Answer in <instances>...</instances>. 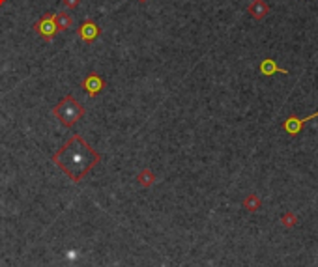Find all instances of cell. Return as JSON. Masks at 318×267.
<instances>
[{"label":"cell","mask_w":318,"mask_h":267,"mask_svg":"<svg viewBox=\"0 0 318 267\" xmlns=\"http://www.w3.org/2000/svg\"><path fill=\"white\" fill-rule=\"evenodd\" d=\"M101 161V155L81 135H71L60 150L53 153V163L73 183H79L94 170Z\"/></svg>","instance_id":"1"},{"label":"cell","mask_w":318,"mask_h":267,"mask_svg":"<svg viewBox=\"0 0 318 267\" xmlns=\"http://www.w3.org/2000/svg\"><path fill=\"white\" fill-rule=\"evenodd\" d=\"M53 116L64 127H73L75 123L81 122L84 116V107L73 96H66L53 107Z\"/></svg>","instance_id":"2"},{"label":"cell","mask_w":318,"mask_h":267,"mask_svg":"<svg viewBox=\"0 0 318 267\" xmlns=\"http://www.w3.org/2000/svg\"><path fill=\"white\" fill-rule=\"evenodd\" d=\"M34 30L36 34L40 36V38H43L45 41L53 40L54 36H56V32H58V28H56V25H54L53 21V14L41 15V19L34 25Z\"/></svg>","instance_id":"3"},{"label":"cell","mask_w":318,"mask_h":267,"mask_svg":"<svg viewBox=\"0 0 318 267\" xmlns=\"http://www.w3.org/2000/svg\"><path fill=\"white\" fill-rule=\"evenodd\" d=\"M103 88H105V81H103V77L99 75V73H90V75H86V79L82 81V90L88 94L90 97H95L99 96L103 92Z\"/></svg>","instance_id":"4"},{"label":"cell","mask_w":318,"mask_h":267,"mask_svg":"<svg viewBox=\"0 0 318 267\" xmlns=\"http://www.w3.org/2000/svg\"><path fill=\"white\" fill-rule=\"evenodd\" d=\"M314 118H318V110L314 112V114H311V116H305V118H298V116H288L286 120H284L283 123V129L290 135V137H296V135H299L301 133V129H303V125L309 120H314Z\"/></svg>","instance_id":"5"},{"label":"cell","mask_w":318,"mask_h":267,"mask_svg":"<svg viewBox=\"0 0 318 267\" xmlns=\"http://www.w3.org/2000/svg\"><path fill=\"white\" fill-rule=\"evenodd\" d=\"M77 34H79V38H81L82 41H86V43H94L99 36H101V28L95 25L94 21H84L81 27H79V30H77Z\"/></svg>","instance_id":"6"},{"label":"cell","mask_w":318,"mask_h":267,"mask_svg":"<svg viewBox=\"0 0 318 267\" xmlns=\"http://www.w3.org/2000/svg\"><path fill=\"white\" fill-rule=\"evenodd\" d=\"M247 14L255 21H262L266 15L270 14V6H268L266 0H253L249 4V8H247Z\"/></svg>","instance_id":"7"},{"label":"cell","mask_w":318,"mask_h":267,"mask_svg":"<svg viewBox=\"0 0 318 267\" xmlns=\"http://www.w3.org/2000/svg\"><path fill=\"white\" fill-rule=\"evenodd\" d=\"M258 71L266 77H271L275 75V73H283V75H288V69H283L277 66V62L273 60V58H264V60L260 62V66H258Z\"/></svg>","instance_id":"8"},{"label":"cell","mask_w":318,"mask_h":267,"mask_svg":"<svg viewBox=\"0 0 318 267\" xmlns=\"http://www.w3.org/2000/svg\"><path fill=\"white\" fill-rule=\"evenodd\" d=\"M53 21L60 32H66V30H69V28L73 27V17L69 15V12H58V14H53Z\"/></svg>","instance_id":"9"},{"label":"cell","mask_w":318,"mask_h":267,"mask_svg":"<svg viewBox=\"0 0 318 267\" xmlns=\"http://www.w3.org/2000/svg\"><path fill=\"white\" fill-rule=\"evenodd\" d=\"M156 181H157L156 174L150 170V168H142V170L137 174V183L141 185V187H144V189L152 187V185L156 183Z\"/></svg>","instance_id":"10"},{"label":"cell","mask_w":318,"mask_h":267,"mask_svg":"<svg viewBox=\"0 0 318 267\" xmlns=\"http://www.w3.org/2000/svg\"><path fill=\"white\" fill-rule=\"evenodd\" d=\"M242 205H244V209H247V211L257 213L258 209H260V205H262V200H260V196H258V194L251 192V194H247V198L242 202Z\"/></svg>","instance_id":"11"},{"label":"cell","mask_w":318,"mask_h":267,"mask_svg":"<svg viewBox=\"0 0 318 267\" xmlns=\"http://www.w3.org/2000/svg\"><path fill=\"white\" fill-rule=\"evenodd\" d=\"M281 224H283L284 228H292V226L298 224V217H296L292 211L283 213V217H281Z\"/></svg>","instance_id":"12"},{"label":"cell","mask_w":318,"mask_h":267,"mask_svg":"<svg viewBox=\"0 0 318 267\" xmlns=\"http://www.w3.org/2000/svg\"><path fill=\"white\" fill-rule=\"evenodd\" d=\"M62 4L68 8V10H75V8L81 4V0H62Z\"/></svg>","instance_id":"13"},{"label":"cell","mask_w":318,"mask_h":267,"mask_svg":"<svg viewBox=\"0 0 318 267\" xmlns=\"http://www.w3.org/2000/svg\"><path fill=\"white\" fill-rule=\"evenodd\" d=\"M137 2H141V4H146V2H148V0H137Z\"/></svg>","instance_id":"14"},{"label":"cell","mask_w":318,"mask_h":267,"mask_svg":"<svg viewBox=\"0 0 318 267\" xmlns=\"http://www.w3.org/2000/svg\"><path fill=\"white\" fill-rule=\"evenodd\" d=\"M4 2H6V0H0V6H2V4H4Z\"/></svg>","instance_id":"15"}]
</instances>
